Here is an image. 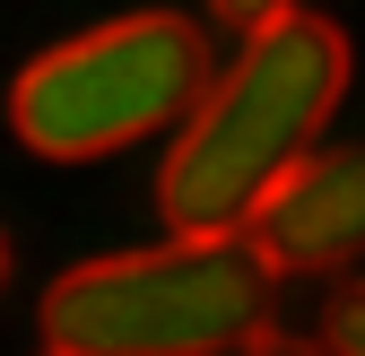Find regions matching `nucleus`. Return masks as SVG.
Here are the masks:
<instances>
[{"label": "nucleus", "mask_w": 365, "mask_h": 356, "mask_svg": "<svg viewBox=\"0 0 365 356\" xmlns=\"http://www.w3.org/2000/svg\"><path fill=\"white\" fill-rule=\"evenodd\" d=\"M339 96H348V35L331 18L287 0L261 26H244V53L209 70L157 165L165 235H235L252 200L322 140Z\"/></svg>", "instance_id": "1"}, {"label": "nucleus", "mask_w": 365, "mask_h": 356, "mask_svg": "<svg viewBox=\"0 0 365 356\" xmlns=\"http://www.w3.org/2000/svg\"><path fill=\"white\" fill-rule=\"evenodd\" d=\"M279 313V270L252 235H174L148 252L78 261L43 287L53 356H235Z\"/></svg>", "instance_id": "2"}, {"label": "nucleus", "mask_w": 365, "mask_h": 356, "mask_svg": "<svg viewBox=\"0 0 365 356\" xmlns=\"http://www.w3.org/2000/svg\"><path fill=\"white\" fill-rule=\"evenodd\" d=\"M200 87H209V35L182 9H130L113 26H87L35 53L9 87V130L53 165H87L140 148L148 130H174Z\"/></svg>", "instance_id": "3"}, {"label": "nucleus", "mask_w": 365, "mask_h": 356, "mask_svg": "<svg viewBox=\"0 0 365 356\" xmlns=\"http://www.w3.org/2000/svg\"><path fill=\"white\" fill-rule=\"evenodd\" d=\"M244 235L279 278H313V270L365 261V148H304L252 200Z\"/></svg>", "instance_id": "4"}, {"label": "nucleus", "mask_w": 365, "mask_h": 356, "mask_svg": "<svg viewBox=\"0 0 365 356\" xmlns=\"http://www.w3.org/2000/svg\"><path fill=\"white\" fill-rule=\"evenodd\" d=\"M322 347L331 356H365V278H348L331 295V313H322Z\"/></svg>", "instance_id": "5"}, {"label": "nucleus", "mask_w": 365, "mask_h": 356, "mask_svg": "<svg viewBox=\"0 0 365 356\" xmlns=\"http://www.w3.org/2000/svg\"><path fill=\"white\" fill-rule=\"evenodd\" d=\"M209 9H217L226 26H261L269 9H287V0H209Z\"/></svg>", "instance_id": "6"}, {"label": "nucleus", "mask_w": 365, "mask_h": 356, "mask_svg": "<svg viewBox=\"0 0 365 356\" xmlns=\"http://www.w3.org/2000/svg\"><path fill=\"white\" fill-rule=\"evenodd\" d=\"M244 356H331V347H313V339H279V330H261Z\"/></svg>", "instance_id": "7"}, {"label": "nucleus", "mask_w": 365, "mask_h": 356, "mask_svg": "<svg viewBox=\"0 0 365 356\" xmlns=\"http://www.w3.org/2000/svg\"><path fill=\"white\" fill-rule=\"evenodd\" d=\"M0 287H9V235H0Z\"/></svg>", "instance_id": "8"}, {"label": "nucleus", "mask_w": 365, "mask_h": 356, "mask_svg": "<svg viewBox=\"0 0 365 356\" xmlns=\"http://www.w3.org/2000/svg\"><path fill=\"white\" fill-rule=\"evenodd\" d=\"M43 356H53V347H43Z\"/></svg>", "instance_id": "9"}]
</instances>
